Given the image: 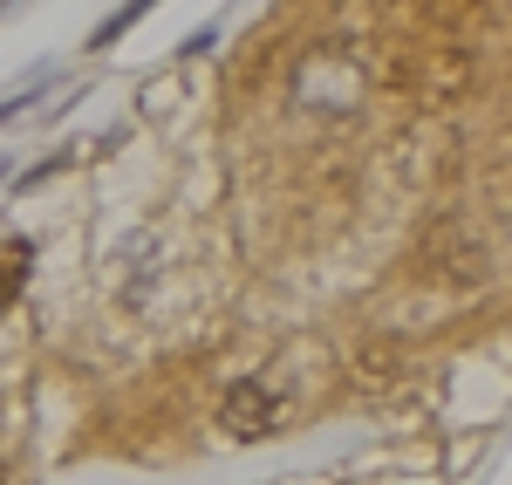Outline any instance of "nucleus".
I'll return each instance as SVG.
<instances>
[{
	"label": "nucleus",
	"mask_w": 512,
	"mask_h": 485,
	"mask_svg": "<svg viewBox=\"0 0 512 485\" xmlns=\"http://www.w3.org/2000/svg\"><path fill=\"white\" fill-rule=\"evenodd\" d=\"M267 424H274V390L253 383V376H239L233 390H226V431L233 438H260Z\"/></svg>",
	"instance_id": "nucleus-1"
},
{
	"label": "nucleus",
	"mask_w": 512,
	"mask_h": 485,
	"mask_svg": "<svg viewBox=\"0 0 512 485\" xmlns=\"http://www.w3.org/2000/svg\"><path fill=\"white\" fill-rule=\"evenodd\" d=\"M41 82H55V69H35V76L21 82V89H14V96H0V123H7V117H21V110H28V103H35V89H41Z\"/></svg>",
	"instance_id": "nucleus-3"
},
{
	"label": "nucleus",
	"mask_w": 512,
	"mask_h": 485,
	"mask_svg": "<svg viewBox=\"0 0 512 485\" xmlns=\"http://www.w3.org/2000/svg\"><path fill=\"white\" fill-rule=\"evenodd\" d=\"M137 21H144V7H117V14H110V21L96 28V41H89V48H110V41H117L123 28H137Z\"/></svg>",
	"instance_id": "nucleus-4"
},
{
	"label": "nucleus",
	"mask_w": 512,
	"mask_h": 485,
	"mask_svg": "<svg viewBox=\"0 0 512 485\" xmlns=\"http://www.w3.org/2000/svg\"><path fill=\"white\" fill-rule=\"evenodd\" d=\"M28 274H35V240H21V233H7L0 240V315L21 301V287H28Z\"/></svg>",
	"instance_id": "nucleus-2"
}]
</instances>
